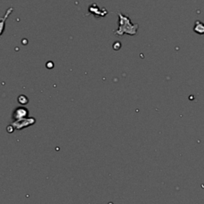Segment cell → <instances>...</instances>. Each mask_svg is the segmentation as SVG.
<instances>
[{"instance_id": "3", "label": "cell", "mask_w": 204, "mask_h": 204, "mask_svg": "<svg viewBox=\"0 0 204 204\" xmlns=\"http://www.w3.org/2000/svg\"><path fill=\"white\" fill-rule=\"evenodd\" d=\"M28 109L24 107H19L17 108L14 111L13 115H12V118L15 120H18L21 119L27 118L28 116Z\"/></svg>"}, {"instance_id": "5", "label": "cell", "mask_w": 204, "mask_h": 204, "mask_svg": "<svg viewBox=\"0 0 204 204\" xmlns=\"http://www.w3.org/2000/svg\"><path fill=\"white\" fill-rule=\"evenodd\" d=\"M18 103L20 105H26V104L28 103V98L25 95H21V96L18 97Z\"/></svg>"}, {"instance_id": "2", "label": "cell", "mask_w": 204, "mask_h": 204, "mask_svg": "<svg viewBox=\"0 0 204 204\" xmlns=\"http://www.w3.org/2000/svg\"><path fill=\"white\" fill-rule=\"evenodd\" d=\"M35 119L34 117H27V118L21 119L18 120H15L12 123V126L15 128V129L17 130H22V129L27 128V127L33 125L35 123Z\"/></svg>"}, {"instance_id": "1", "label": "cell", "mask_w": 204, "mask_h": 204, "mask_svg": "<svg viewBox=\"0 0 204 204\" xmlns=\"http://www.w3.org/2000/svg\"><path fill=\"white\" fill-rule=\"evenodd\" d=\"M119 15V27L114 34L116 36H122L124 34H128L129 35H135L139 29L138 24L132 23L131 20L129 16L123 15L121 13H117Z\"/></svg>"}, {"instance_id": "4", "label": "cell", "mask_w": 204, "mask_h": 204, "mask_svg": "<svg viewBox=\"0 0 204 204\" xmlns=\"http://www.w3.org/2000/svg\"><path fill=\"white\" fill-rule=\"evenodd\" d=\"M89 11H90L91 13H92L93 15H95V17L96 16H101V17H104V16H105V15L107 13H103V11H101L100 9L98 8L97 4H92V6L89 7Z\"/></svg>"}, {"instance_id": "6", "label": "cell", "mask_w": 204, "mask_h": 204, "mask_svg": "<svg viewBox=\"0 0 204 204\" xmlns=\"http://www.w3.org/2000/svg\"><path fill=\"white\" fill-rule=\"evenodd\" d=\"M120 46H121V45H120V42H118L113 44V49H116V50H118V49L120 48Z\"/></svg>"}]
</instances>
